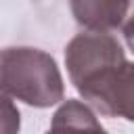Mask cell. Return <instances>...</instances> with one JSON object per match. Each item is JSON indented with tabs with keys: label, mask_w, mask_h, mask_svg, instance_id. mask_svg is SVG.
<instances>
[{
	"label": "cell",
	"mask_w": 134,
	"mask_h": 134,
	"mask_svg": "<svg viewBox=\"0 0 134 134\" xmlns=\"http://www.w3.org/2000/svg\"><path fill=\"white\" fill-rule=\"evenodd\" d=\"M124 36H126V42L130 46V50L134 52V15L130 17V21L124 25Z\"/></svg>",
	"instance_id": "5b68a950"
},
{
	"label": "cell",
	"mask_w": 134,
	"mask_h": 134,
	"mask_svg": "<svg viewBox=\"0 0 134 134\" xmlns=\"http://www.w3.org/2000/svg\"><path fill=\"white\" fill-rule=\"evenodd\" d=\"M132 0H71V13L88 31H111L128 17Z\"/></svg>",
	"instance_id": "3957f363"
},
{
	"label": "cell",
	"mask_w": 134,
	"mask_h": 134,
	"mask_svg": "<svg viewBox=\"0 0 134 134\" xmlns=\"http://www.w3.org/2000/svg\"><path fill=\"white\" fill-rule=\"evenodd\" d=\"M46 134H107V130L84 103L67 100L54 113Z\"/></svg>",
	"instance_id": "277c9868"
},
{
	"label": "cell",
	"mask_w": 134,
	"mask_h": 134,
	"mask_svg": "<svg viewBox=\"0 0 134 134\" xmlns=\"http://www.w3.org/2000/svg\"><path fill=\"white\" fill-rule=\"evenodd\" d=\"M71 84L100 115L134 121V63L107 31L75 36L65 48Z\"/></svg>",
	"instance_id": "6da1fadb"
},
{
	"label": "cell",
	"mask_w": 134,
	"mask_h": 134,
	"mask_svg": "<svg viewBox=\"0 0 134 134\" xmlns=\"http://www.w3.org/2000/svg\"><path fill=\"white\" fill-rule=\"evenodd\" d=\"M2 92L34 107L63 100V80L54 59L38 48H6L2 52Z\"/></svg>",
	"instance_id": "7a4b0ae2"
}]
</instances>
